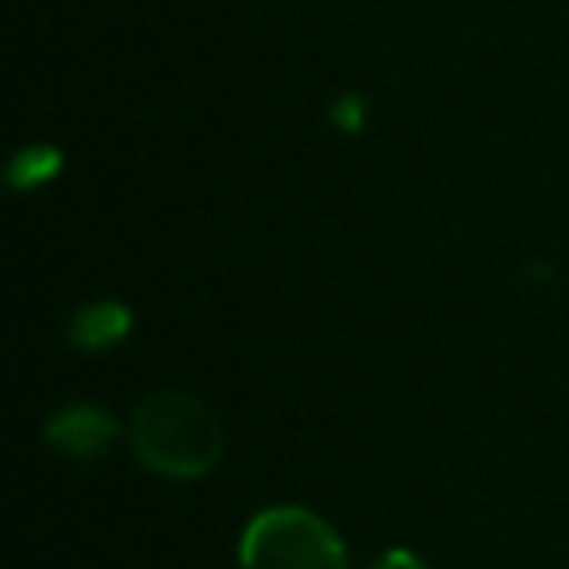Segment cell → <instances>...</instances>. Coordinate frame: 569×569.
<instances>
[{
    "instance_id": "5b68a950",
    "label": "cell",
    "mask_w": 569,
    "mask_h": 569,
    "mask_svg": "<svg viewBox=\"0 0 569 569\" xmlns=\"http://www.w3.org/2000/svg\"><path fill=\"white\" fill-rule=\"evenodd\" d=\"M56 172H59V152L56 149H43V144H36V149H24L17 160H12L9 180L17 183V188H36V183L51 180Z\"/></svg>"
},
{
    "instance_id": "7a4b0ae2",
    "label": "cell",
    "mask_w": 569,
    "mask_h": 569,
    "mask_svg": "<svg viewBox=\"0 0 569 569\" xmlns=\"http://www.w3.org/2000/svg\"><path fill=\"white\" fill-rule=\"evenodd\" d=\"M238 569H351L348 546L309 507H266L242 530Z\"/></svg>"
},
{
    "instance_id": "8992f818",
    "label": "cell",
    "mask_w": 569,
    "mask_h": 569,
    "mask_svg": "<svg viewBox=\"0 0 569 569\" xmlns=\"http://www.w3.org/2000/svg\"><path fill=\"white\" fill-rule=\"evenodd\" d=\"M371 569H429L426 558H418L413 550H402V546H395V550L379 553V561H375Z\"/></svg>"
},
{
    "instance_id": "3957f363",
    "label": "cell",
    "mask_w": 569,
    "mask_h": 569,
    "mask_svg": "<svg viewBox=\"0 0 569 569\" xmlns=\"http://www.w3.org/2000/svg\"><path fill=\"white\" fill-rule=\"evenodd\" d=\"M48 445L56 452L71 460H94V457H106L118 441V421H113L110 410L102 406H67L59 410L56 418L48 421L43 429Z\"/></svg>"
},
{
    "instance_id": "6da1fadb",
    "label": "cell",
    "mask_w": 569,
    "mask_h": 569,
    "mask_svg": "<svg viewBox=\"0 0 569 569\" xmlns=\"http://www.w3.org/2000/svg\"><path fill=\"white\" fill-rule=\"evenodd\" d=\"M129 441L141 465L168 480H199L222 457V426L188 390H157L133 410Z\"/></svg>"
},
{
    "instance_id": "277c9868",
    "label": "cell",
    "mask_w": 569,
    "mask_h": 569,
    "mask_svg": "<svg viewBox=\"0 0 569 569\" xmlns=\"http://www.w3.org/2000/svg\"><path fill=\"white\" fill-rule=\"evenodd\" d=\"M129 325H133V317H129L126 305L118 301H94L87 305V309L74 312L71 320V343L82 351H106L113 348V343H121L129 336Z\"/></svg>"
}]
</instances>
